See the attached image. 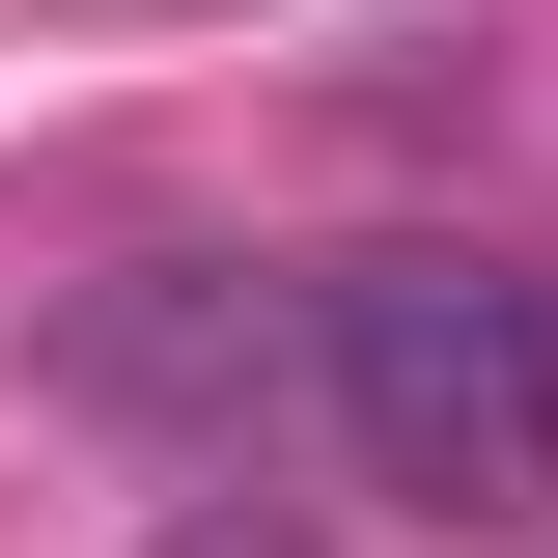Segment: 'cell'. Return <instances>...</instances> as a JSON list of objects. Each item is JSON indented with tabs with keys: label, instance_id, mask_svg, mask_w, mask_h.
Listing matches in <instances>:
<instances>
[{
	"label": "cell",
	"instance_id": "1",
	"mask_svg": "<svg viewBox=\"0 0 558 558\" xmlns=\"http://www.w3.org/2000/svg\"><path fill=\"white\" fill-rule=\"evenodd\" d=\"M307 418H336L391 502H447V531L558 502V252H475V223L336 252L307 279Z\"/></svg>",
	"mask_w": 558,
	"mask_h": 558
},
{
	"label": "cell",
	"instance_id": "2",
	"mask_svg": "<svg viewBox=\"0 0 558 558\" xmlns=\"http://www.w3.org/2000/svg\"><path fill=\"white\" fill-rule=\"evenodd\" d=\"M57 391L84 418H252V391H307V307L223 252H140L112 307H57Z\"/></svg>",
	"mask_w": 558,
	"mask_h": 558
},
{
	"label": "cell",
	"instance_id": "3",
	"mask_svg": "<svg viewBox=\"0 0 558 558\" xmlns=\"http://www.w3.org/2000/svg\"><path fill=\"white\" fill-rule=\"evenodd\" d=\"M168 558H336V531H307V502H252V475H223V502H168Z\"/></svg>",
	"mask_w": 558,
	"mask_h": 558
}]
</instances>
